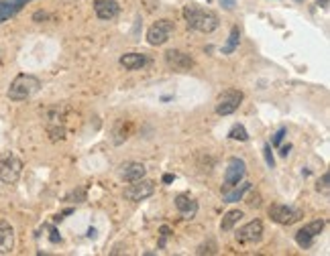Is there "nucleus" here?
<instances>
[{"label": "nucleus", "instance_id": "1", "mask_svg": "<svg viewBox=\"0 0 330 256\" xmlns=\"http://www.w3.org/2000/svg\"><path fill=\"white\" fill-rule=\"evenodd\" d=\"M184 19L188 23V29L198 31V33H212L220 27V19L214 10L200 8L196 4H186L184 6Z\"/></svg>", "mask_w": 330, "mask_h": 256}, {"label": "nucleus", "instance_id": "32", "mask_svg": "<svg viewBox=\"0 0 330 256\" xmlns=\"http://www.w3.org/2000/svg\"><path fill=\"white\" fill-rule=\"evenodd\" d=\"M318 2H322L324 6H328V0H318Z\"/></svg>", "mask_w": 330, "mask_h": 256}, {"label": "nucleus", "instance_id": "20", "mask_svg": "<svg viewBox=\"0 0 330 256\" xmlns=\"http://www.w3.org/2000/svg\"><path fill=\"white\" fill-rule=\"evenodd\" d=\"M243 218H245V214H243L241 210H230V212H226V214L222 216V221H220V230H222V232H230Z\"/></svg>", "mask_w": 330, "mask_h": 256}, {"label": "nucleus", "instance_id": "2", "mask_svg": "<svg viewBox=\"0 0 330 256\" xmlns=\"http://www.w3.org/2000/svg\"><path fill=\"white\" fill-rule=\"evenodd\" d=\"M41 90V81L39 77L31 75V73H19L12 81H10V88L6 92V96L12 100V102H25L29 98H33L37 92Z\"/></svg>", "mask_w": 330, "mask_h": 256}, {"label": "nucleus", "instance_id": "24", "mask_svg": "<svg viewBox=\"0 0 330 256\" xmlns=\"http://www.w3.org/2000/svg\"><path fill=\"white\" fill-rule=\"evenodd\" d=\"M263 157H265V163H267L269 169L275 167V159H273V155H271V145H265V146H263Z\"/></svg>", "mask_w": 330, "mask_h": 256}, {"label": "nucleus", "instance_id": "16", "mask_svg": "<svg viewBox=\"0 0 330 256\" xmlns=\"http://www.w3.org/2000/svg\"><path fill=\"white\" fill-rule=\"evenodd\" d=\"M31 0H0V23L12 19L14 14H19Z\"/></svg>", "mask_w": 330, "mask_h": 256}, {"label": "nucleus", "instance_id": "15", "mask_svg": "<svg viewBox=\"0 0 330 256\" xmlns=\"http://www.w3.org/2000/svg\"><path fill=\"white\" fill-rule=\"evenodd\" d=\"M14 248V228L10 221L0 219V254H10Z\"/></svg>", "mask_w": 330, "mask_h": 256}, {"label": "nucleus", "instance_id": "10", "mask_svg": "<svg viewBox=\"0 0 330 256\" xmlns=\"http://www.w3.org/2000/svg\"><path fill=\"white\" fill-rule=\"evenodd\" d=\"M153 193H155V183L147 181V179H139V181H133L124 189V199H128V201H143L147 197H151Z\"/></svg>", "mask_w": 330, "mask_h": 256}, {"label": "nucleus", "instance_id": "31", "mask_svg": "<svg viewBox=\"0 0 330 256\" xmlns=\"http://www.w3.org/2000/svg\"><path fill=\"white\" fill-rule=\"evenodd\" d=\"M173 179H175V177H173L171 173H165V175H163V183H171Z\"/></svg>", "mask_w": 330, "mask_h": 256}, {"label": "nucleus", "instance_id": "4", "mask_svg": "<svg viewBox=\"0 0 330 256\" xmlns=\"http://www.w3.org/2000/svg\"><path fill=\"white\" fill-rule=\"evenodd\" d=\"M47 134L53 143L65 139V108L53 106L47 112Z\"/></svg>", "mask_w": 330, "mask_h": 256}, {"label": "nucleus", "instance_id": "30", "mask_svg": "<svg viewBox=\"0 0 330 256\" xmlns=\"http://www.w3.org/2000/svg\"><path fill=\"white\" fill-rule=\"evenodd\" d=\"M289 150H291V145L288 143L286 146H282V152H279V155H282V157H288V155H289Z\"/></svg>", "mask_w": 330, "mask_h": 256}, {"label": "nucleus", "instance_id": "21", "mask_svg": "<svg viewBox=\"0 0 330 256\" xmlns=\"http://www.w3.org/2000/svg\"><path fill=\"white\" fill-rule=\"evenodd\" d=\"M239 43H241V31H239V27H233V29H230V33H228V41H226V45L222 47V55L235 53L237 47H239Z\"/></svg>", "mask_w": 330, "mask_h": 256}, {"label": "nucleus", "instance_id": "19", "mask_svg": "<svg viewBox=\"0 0 330 256\" xmlns=\"http://www.w3.org/2000/svg\"><path fill=\"white\" fill-rule=\"evenodd\" d=\"M233 191H228V193H224L222 195V199L226 201V203H235V201H241L243 197H245V193H249L251 189H253V185L251 183H239V185H235V187H230Z\"/></svg>", "mask_w": 330, "mask_h": 256}, {"label": "nucleus", "instance_id": "12", "mask_svg": "<svg viewBox=\"0 0 330 256\" xmlns=\"http://www.w3.org/2000/svg\"><path fill=\"white\" fill-rule=\"evenodd\" d=\"M324 226H326L324 219H314V221H310V224H306L298 234H295V242H298V246H302V248L312 246L314 238H316L318 234H322Z\"/></svg>", "mask_w": 330, "mask_h": 256}, {"label": "nucleus", "instance_id": "17", "mask_svg": "<svg viewBox=\"0 0 330 256\" xmlns=\"http://www.w3.org/2000/svg\"><path fill=\"white\" fill-rule=\"evenodd\" d=\"M175 208L186 219H194L196 214H198V201L194 197L186 195V193H181V195L175 197Z\"/></svg>", "mask_w": 330, "mask_h": 256}, {"label": "nucleus", "instance_id": "18", "mask_svg": "<svg viewBox=\"0 0 330 256\" xmlns=\"http://www.w3.org/2000/svg\"><path fill=\"white\" fill-rule=\"evenodd\" d=\"M147 63H149V57H147L145 53H124L121 57V65L128 72L141 70V67H145Z\"/></svg>", "mask_w": 330, "mask_h": 256}, {"label": "nucleus", "instance_id": "22", "mask_svg": "<svg viewBox=\"0 0 330 256\" xmlns=\"http://www.w3.org/2000/svg\"><path fill=\"white\" fill-rule=\"evenodd\" d=\"M228 139L245 143V141H249V132H247V128H245L243 124H235L233 128L228 130Z\"/></svg>", "mask_w": 330, "mask_h": 256}, {"label": "nucleus", "instance_id": "11", "mask_svg": "<svg viewBox=\"0 0 330 256\" xmlns=\"http://www.w3.org/2000/svg\"><path fill=\"white\" fill-rule=\"evenodd\" d=\"M261 236H263V221L261 219H251L249 224L239 228L235 234L239 244H255L261 240Z\"/></svg>", "mask_w": 330, "mask_h": 256}, {"label": "nucleus", "instance_id": "5", "mask_svg": "<svg viewBox=\"0 0 330 256\" xmlns=\"http://www.w3.org/2000/svg\"><path fill=\"white\" fill-rule=\"evenodd\" d=\"M21 173H23V161L8 152L6 157L0 159V181L6 183V185H12L21 179Z\"/></svg>", "mask_w": 330, "mask_h": 256}, {"label": "nucleus", "instance_id": "9", "mask_svg": "<svg viewBox=\"0 0 330 256\" xmlns=\"http://www.w3.org/2000/svg\"><path fill=\"white\" fill-rule=\"evenodd\" d=\"M165 63H167V67L173 72H190L196 65L194 57L190 53H186V51H179V49H169L167 53H165Z\"/></svg>", "mask_w": 330, "mask_h": 256}, {"label": "nucleus", "instance_id": "29", "mask_svg": "<svg viewBox=\"0 0 330 256\" xmlns=\"http://www.w3.org/2000/svg\"><path fill=\"white\" fill-rule=\"evenodd\" d=\"M220 6H224L226 10H233L235 8V0H220Z\"/></svg>", "mask_w": 330, "mask_h": 256}, {"label": "nucleus", "instance_id": "27", "mask_svg": "<svg viewBox=\"0 0 330 256\" xmlns=\"http://www.w3.org/2000/svg\"><path fill=\"white\" fill-rule=\"evenodd\" d=\"M45 19H49V14L43 12V10H39V12L33 14V21H45Z\"/></svg>", "mask_w": 330, "mask_h": 256}, {"label": "nucleus", "instance_id": "13", "mask_svg": "<svg viewBox=\"0 0 330 256\" xmlns=\"http://www.w3.org/2000/svg\"><path fill=\"white\" fill-rule=\"evenodd\" d=\"M94 12L100 21H112L119 16L121 6L117 0H94Z\"/></svg>", "mask_w": 330, "mask_h": 256}, {"label": "nucleus", "instance_id": "25", "mask_svg": "<svg viewBox=\"0 0 330 256\" xmlns=\"http://www.w3.org/2000/svg\"><path fill=\"white\" fill-rule=\"evenodd\" d=\"M216 244H214V242H208V244H202L200 248H198L196 250V254H216Z\"/></svg>", "mask_w": 330, "mask_h": 256}, {"label": "nucleus", "instance_id": "7", "mask_svg": "<svg viewBox=\"0 0 330 256\" xmlns=\"http://www.w3.org/2000/svg\"><path fill=\"white\" fill-rule=\"evenodd\" d=\"M173 31V23L167 21V19H161L157 23H153L147 31V43L153 45V47H161L169 41V35Z\"/></svg>", "mask_w": 330, "mask_h": 256}, {"label": "nucleus", "instance_id": "23", "mask_svg": "<svg viewBox=\"0 0 330 256\" xmlns=\"http://www.w3.org/2000/svg\"><path fill=\"white\" fill-rule=\"evenodd\" d=\"M316 191L322 193V195H330V173H324L316 181Z\"/></svg>", "mask_w": 330, "mask_h": 256}, {"label": "nucleus", "instance_id": "8", "mask_svg": "<svg viewBox=\"0 0 330 256\" xmlns=\"http://www.w3.org/2000/svg\"><path fill=\"white\" fill-rule=\"evenodd\" d=\"M247 175V163L239 157L228 159L226 171H224V189H230V187L239 185Z\"/></svg>", "mask_w": 330, "mask_h": 256}, {"label": "nucleus", "instance_id": "26", "mask_svg": "<svg viewBox=\"0 0 330 256\" xmlns=\"http://www.w3.org/2000/svg\"><path fill=\"white\" fill-rule=\"evenodd\" d=\"M286 128H279L275 134H273V139H271V146H279V145H282L284 143V136H286Z\"/></svg>", "mask_w": 330, "mask_h": 256}, {"label": "nucleus", "instance_id": "6", "mask_svg": "<svg viewBox=\"0 0 330 256\" xmlns=\"http://www.w3.org/2000/svg\"><path fill=\"white\" fill-rule=\"evenodd\" d=\"M267 214L279 226H291V224H295V221H300L302 216H304L300 210H295L291 206H286V203H273Z\"/></svg>", "mask_w": 330, "mask_h": 256}, {"label": "nucleus", "instance_id": "33", "mask_svg": "<svg viewBox=\"0 0 330 256\" xmlns=\"http://www.w3.org/2000/svg\"><path fill=\"white\" fill-rule=\"evenodd\" d=\"M206 2H212V0H206Z\"/></svg>", "mask_w": 330, "mask_h": 256}, {"label": "nucleus", "instance_id": "14", "mask_svg": "<svg viewBox=\"0 0 330 256\" xmlns=\"http://www.w3.org/2000/svg\"><path fill=\"white\" fill-rule=\"evenodd\" d=\"M121 179L126 181V183H133V181H139V179H145L147 175V167L143 163H137V161H128L124 165H121Z\"/></svg>", "mask_w": 330, "mask_h": 256}, {"label": "nucleus", "instance_id": "28", "mask_svg": "<svg viewBox=\"0 0 330 256\" xmlns=\"http://www.w3.org/2000/svg\"><path fill=\"white\" fill-rule=\"evenodd\" d=\"M161 236H163V240H161V246H163L165 238H167V236H171V228H169V226H161Z\"/></svg>", "mask_w": 330, "mask_h": 256}, {"label": "nucleus", "instance_id": "3", "mask_svg": "<svg viewBox=\"0 0 330 256\" xmlns=\"http://www.w3.org/2000/svg\"><path fill=\"white\" fill-rule=\"evenodd\" d=\"M243 100H245V94H243L241 90H235V88L224 90V92L216 98V114H218V116H230V114H235V112L241 108Z\"/></svg>", "mask_w": 330, "mask_h": 256}]
</instances>
